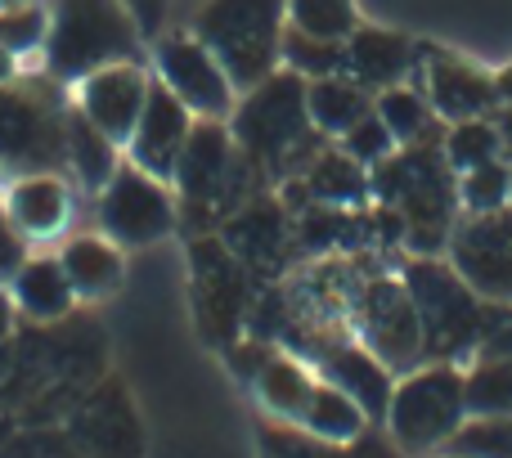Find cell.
Segmentation results:
<instances>
[{"label": "cell", "instance_id": "6da1fadb", "mask_svg": "<svg viewBox=\"0 0 512 458\" xmlns=\"http://www.w3.org/2000/svg\"><path fill=\"white\" fill-rule=\"evenodd\" d=\"M234 144L265 171L270 180H288L315 162L328 135L315 131L306 108V77L292 68H274L265 81L243 90L230 113Z\"/></svg>", "mask_w": 512, "mask_h": 458}, {"label": "cell", "instance_id": "7a4b0ae2", "mask_svg": "<svg viewBox=\"0 0 512 458\" xmlns=\"http://www.w3.org/2000/svg\"><path fill=\"white\" fill-rule=\"evenodd\" d=\"M373 203H387L405 216V247L414 256L445 252L459 221V171L441 144H409L369 167Z\"/></svg>", "mask_w": 512, "mask_h": 458}, {"label": "cell", "instance_id": "3957f363", "mask_svg": "<svg viewBox=\"0 0 512 458\" xmlns=\"http://www.w3.org/2000/svg\"><path fill=\"white\" fill-rule=\"evenodd\" d=\"M409 297L418 306V324H423V360H472L490 333L504 324L512 306H495V301L477 297L463 283V274L450 261L436 256H414L400 270Z\"/></svg>", "mask_w": 512, "mask_h": 458}, {"label": "cell", "instance_id": "277c9868", "mask_svg": "<svg viewBox=\"0 0 512 458\" xmlns=\"http://www.w3.org/2000/svg\"><path fill=\"white\" fill-rule=\"evenodd\" d=\"M283 27L288 0H207L194 18V36L239 90H252L283 63Z\"/></svg>", "mask_w": 512, "mask_h": 458}, {"label": "cell", "instance_id": "5b68a950", "mask_svg": "<svg viewBox=\"0 0 512 458\" xmlns=\"http://www.w3.org/2000/svg\"><path fill=\"white\" fill-rule=\"evenodd\" d=\"M468 423V369L454 360H423L414 373L396 378L387 405V436L405 454L445 450L459 427Z\"/></svg>", "mask_w": 512, "mask_h": 458}, {"label": "cell", "instance_id": "8992f818", "mask_svg": "<svg viewBox=\"0 0 512 458\" xmlns=\"http://www.w3.org/2000/svg\"><path fill=\"white\" fill-rule=\"evenodd\" d=\"M140 36L122 0H59L45 32V63L54 81H81L104 63L135 59Z\"/></svg>", "mask_w": 512, "mask_h": 458}, {"label": "cell", "instance_id": "52a82bcc", "mask_svg": "<svg viewBox=\"0 0 512 458\" xmlns=\"http://www.w3.org/2000/svg\"><path fill=\"white\" fill-rule=\"evenodd\" d=\"M252 270L225 247L221 234H194L189 243V297H194V319L207 346H230L248 333V315L256 301Z\"/></svg>", "mask_w": 512, "mask_h": 458}, {"label": "cell", "instance_id": "ba28073f", "mask_svg": "<svg viewBox=\"0 0 512 458\" xmlns=\"http://www.w3.org/2000/svg\"><path fill=\"white\" fill-rule=\"evenodd\" d=\"M68 108L54 104V86H0V176L68 167L63 158Z\"/></svg>", "mask_w": 512, "mask_h": 458}, {"label": "cell", "instance_id": "9c48e42d", "mask_svg": "<svg viewBox=\"0 0 512 458\" xmlns=\"http://www.w3.org/2000/svg\"><path fill=\"white\" fill-rule=\"evenodd\" d=\"M351 328L382 364L414 369L423 364V324L400 274H369L351 297Z\"/></svg>", "mask_w": 512, "mask_h": 458}, {"label": "cell", "instance_id": "30bf717a", "mask_svg": "<svg viewBox=\"0 0 512 458\" xmlns=\"http://www.w3.org/2000/svg\"><path fill=\"white\" fill-rule=\"evenodd\" d=\"M99 229L117 247H149L180 229L171 185L122 158L104 189H99Z\"/></svg>", "mask_w": 512, "mask_h": 458}, {"label": "cell", "instance_id": "8fae6325", "mask_svg": "<svg viewBox=\"0 0 512 458\" xmlns=\"http://www.w3.org/2000/svg\"><path fill=\"white\" fill-rule=\"evenodd\" d=\"M445 261L463 274L477 297L512 306V207L454 221V234L445 243Z\"/></svg>", "mask_w": 512, "mask_h": 458}, {"label": "cell", "instance_id": "7c38bea8", "mask_svg": "<svg viewBox=\"0 0 512 458\" xmlns=\"http://www.w3.org/2000/svg\"><path fill=\"white\" fill-rule=\"evenodd\" d=\"M63 432L90 458H144V423L117 373H99L90 382L63 418Z\"/></svg>", "mask_w": 512, "mask_h": 458}, {"label": "cell", "instance_id": "4fadbf2b", "mask_svg": "<svg viewBox=\"0 0 512 458\" xmlns=\"http://www.w3.org/2000/svg\"><path fill=\"white\" fill-rule=\"evenodd\" d=\"M158 81L189 108L194 117H225L230 122L234 104H239V86L230 72L221 68L212 50L198 41L194 32H171L158 41Z\"/></svg>", "mask_w": 512, "mask_h": 458}, {"label": "cell", "instance_id": "5bb4252c", "mask_svg": "<svg viewBox=\"0 0 512 458\" xmlns=\"http://www.w3.org/2000/svg\"><path fill=\"white\" fill-rule=\"evenodd\" d=\"M310 360H315L319 378L342 387L355 405L369 414L373 427H382L391 405V391H396V369L382 364L360 337H319V342L306 346Z\"/></svg>", "mask_w": 512, "mask_h": 458}, {"label": "cell", "instance_id": "9a60e30c", "mask_svg": "<svg viewBox=\"0 0 512 458\" xmlns=\"http://www.w3.org/2000/svg\"><path fill=\"white\" fill-rule=\"evenodd\" d=\"M418 86L427 90L436 117L441 122H468V117H490L499 108L495 95V77L481 72L477 63L459 59L450 50L436 45H418V68H414Z\"/></svg>", "mask_w": 512, "mask_h": 458}, {"label": "cell", "instance_id": "2e32d148", "mask_svg": "<svg viewBox=\"0 0 512 458\" xmlns=\"http://www.w3.org/2000/svg\"><path fill=\"white\" fill-rule=\"evenodd\" d=\"M216 234L225 238L234 256L252 270V279L279 274L297 247H292V212L283 207V198L274 194H252L234 216H225Z\"/></svg>", "mask_w": 512, "mask_h": 458}, {"label": "cell", "instance_id": "e0dca14e", "mask_svg": "<svg viewBox=\"0 0 512 458\" xmlns=\"http://www.w3.org/2000/svg\"><path fill=\"white\" fill-rule=\"evenodd\" d=\"M149 86H153V77L135 59L104 63V68L86 72V77L77 81V108L108 140H117L126 149V140H131L135 122H140V113H144Z\"/></svg>", "mask_w": 512, "mask_h": 458}, {"label": "cell", "instance_id": "ac0fdd59", "mask_svg": "<svg viewBox=\"0 0 512 458\" xmlns=\"http://www.w3.org/2000/svg\"><path fill=\"white\" fill-rule=\"evenodd\" d=\"M189 131H194V113L153 77L149 99H144V113H140V122H135V131H131V140H126L122 153H126V162H135V167H144L149 176H158L171 185Z\"/></svg>", "mask_w": 512, "mask_h": 458}, {"label": "cell", "instance_id": "d6986e66", "mask_svg": "<svg viewBox=\"0 0 512 458\" xmlns=\"http://www.w3.org/2000/svg\"><path fill=\"white\" fill-rule=\"evenodd\" d=\"M72 216V194L59 171H23L5 189V221L18 238H54Z\"/></svg>", "mask_w": 512, "mask_h": 458}, {"label": "cell", "instance_id": "ffe728a7", "mask_svg": "<svg viewBox=\"0 0 512 458\" xmlns=\"http://www.w3.org/2000/svg\"><path fill=\"white\" fill-rule=\"evenodd\" d=\"M414 68H418V41H409L405 32L355 23V32L346 36V77H355L369 95L400 86L405 77H414Z\"/></svg>", "mask_w": 512, "mask_h": 458}, {"label": "cell", "instance_id": "44dd1931", "mask_svg": "<svg viewBox=\"0 0 512 458\" xmlns=\"http://www.w3.org/2000/svg\"><path fill=\"white\" fill-rule=\"evenodd\" d=\"M9 301L32 324H63L72 315L77 292H72L59 256H23V265L9 274Z\"/></svg>", "mask_w": 512, "mask_h": 458}, {"label": "cell", "instance_id": "7402d4cb", "mask_svg": "<svg viewBox=\"0 0 512 458\" xmlns=\"http://www.w3.org/2000/svg\"><path fill=\"white\" fill-rule=\"evenodd\" d=\"M59 265L68 274L72 292L77 301H104L122 288L126 279V261H122V247L113 243L108 234H77L63 243Z\"/></svg>", "mask_w": 512, "mask_h": 458}, {"label": "cell", "instance_id": "603a6c76", "mask_svg": "<svg viewBox=\"0 0 512 458\" xmlns=\"http://www.w3.org/2000/svg\"><path fill=\"white\" fill-rule=\"evenodd\" d=\"M301 185H306L310 203H328V207H369L373 203V185H369V167L351 158L346 149H324L315 153L306 171H301Z\"/></svg>", "mask_w": 512, "mask_h": 458}, {"label": "cell", "instance_id": "cb8c5ba5", "mask_svg": "<svg viewBox=\"0 0 512 458\" xmlns=\"http://www.w3.org/2000/svg\"><path fill=\"white\" fill-rule=\"evenodd\" d=\"M63 158H68L72 176H77L90 194H99V189L113 180V171L122 167L126 153H122V144L108 140V135L99 131L77 104H72L68 122H63Z\"/></svg>", "mask_w": 512, "mask_h": 458}, {"label": "cell", "instance_id": "d4e9b609", "mask_svg": "<svg viewBox=\"0 0 512 458\" xmlns=\"http://www.w3.org/2000/svg\"><path fill=\"white\" fill-rule=\"evenodd\" d=\"M373 113L387 122V131L396 135L400 149H409V144H445V126L436 117L432 99H427L423 86H409V81H400V86H387L373 95Z\"/></svg>", "mask_w": 512, "mask_h": 458}, {"label": "cell", "instance_id": "484cf974", "mask_svg": "<svg viewBox=\"0 0 512 458\" xmlns=\"http://www.w3.org/2000/svg\"><path fill=\"white\" fill-rule=\"evenodd\" d=\"M315 382H319V373H310V364L301 360L297 351H283V346H279V351H274V360L256 373L252 391H256V400H261V405L279 418V423H301Z\"/></svg>", "mask_w": 512, "mask_h": 458}, {"label": "cell", "instance_id": "4316f807", "mask_svg": "<svg viewBox=\"0 0 512 458\" xmlns=\"http://www.w3.org/2000/svg\"><path fill=\"white\" fill-rule=\"evenodd\" d=\"M306 108H310V122H315L319 135L342 140L364 113H373V95L355 77L337 72V77L306 81Z\"/></svg>", "mask_w": 512, "mask_h": 458}, {"label": "cell", "instance_id": "83f0119b", "mask_svg": "<svg viewBox=\"0 0 512 458\" xmlns=\"http://www.w3.org/2000/svg\"><path fill=\"white\" fill-rule=\"evenodd\" d=\"M297 427H306V432L319 436V441L351 445L355 436H360L364 427H373V423H369V414H364V409L355 405V400L346 396L342 387H333V382L319 378L315 391H310V405H306V414H301Z\"/></svg>", "mask_w": 512, "mask_h": 458}, {"label": "cell", "instance_id": "f1b7e54d", "mask_svg": "<svg viewBox=\"0 0 512 458\" xmlns=\"http://www.w3.org/2000/svg\"><path fill=\"white\" fill-rule=\"evenodd\" d=\"M283 68L301 72L306 81L337 77V72H346V41L301 32V27L288 23V27H283Z\"/></svg>", "mask_w": 512, "mask_h": 458}, {"label": "cell", "instance_id": "f546056e", "mask_svg": "<svg viewBox=\"0 0 512 458\" xmlns=\"http://www.w3.org/2000/svg\"><path fill=\"white\" fill-rule=\"evenodd\" d=\"M512 414V355H477L468 369V418Z\"/></svg>", "mask_w": 512, "mask_h": 458}, {"label": "cell", "instance_id": "4dcf8cb0", "mask_svg": "<svg viewBox=\"0 0 512 458\" xmlns=\"http://www.w3.org/2000/svg\"><path fill=\"white\" fill-rule=\"evenodd\" d=\"M445 158H450L454 171H472L481 162L504 158L499 153V126L495 117H468V122H450L445 126Z\"/></svg>", "mask_w": 512, "mask_h": 458}, {"label": "cell", "instance_id": "1f68e13d", "mask_svg": "<svg viewBox=\"0 0 512 458\" xmlns=\"http://www.w3.org/2000/svg\"><path fill=\"white\" fill-rule=\"evenodd\" d=\"M508 180H512V167L504 158L481 162V167H472V171H459V212L481 216V212L508 207Z\"/></svg>", "mask_w": 512, "mask_h": 458}, {"label": "cell", "instance_id": "d6a6232c", "mask_svg": "<svg viewBox=\"0 0 512 458\" xmlns=\"http://www.w3.org/2000/svg\"><path fill=\"white\" fill-rule=\"evenodd\" d=\"M445 454L463 458H512V414L468 418L459 432L445 441Z\"/></svg>", "mask_w": 512, "mask_h": 458}, {"label": "cell", "instance_id": "836d02e7", "mask_svg": "<svg viewBox=\"0 0 512 458\" xmlns=\"http://www.w3.org/2000/svg\"><path fill=\"white\" fill-rule=\"evenodd\" d=\"M288 23L301 32L346 41L360 18H355V0H288Z\"/></svg>", "mask_w": 512, "mask_h": 458}, {"label": "cell", "instance_id": "e575fe53", "mask_svg": "<svg viewBox=\"0 0 512 458\" xmlns=\"http://www.w3.org/2000/svg\"><path fill=\"white\" fill-rule=\"evenodd\" d=\"M261 458H346V445L319 441L297 423H265L261 427Z\"/></svg>", "mask_w": 512, "mask_h": 458}, {"label": "cell", "instance_id": "d590c367", "mask_svg": "<svg viewBox=\"0 0 512 458\" xmlns=\"http://www.w3.org/2000/svg\"><path fill=\"white\" fill-rule=\"evenodd\" d=\"M45 32H50V14L41 5H18V9H0V45L9 54H32L45 50Z\"/></svg>", "mask_w": 512, "mask_h": 458}, {"label": "cell", "instance_id": "8d00e7d4", "mask_svg": "<svg viewBox=\"0 0 512 458\" xmlns=\"http://www.w3.org/2000/svg\"><path fill=\"white\" fill-rule=\"evenodd\" d=\"M337 144H342V149L351 153V158L360 162V167H378V162L387 158V153H396V149H400L396 135L387 131V122H382L378 113H364L360 122H355Z\"/></svg>", "mask_w": 512, "mask_h": 458}, {"label": "cell", "instance_id": "74e56055", "mask_svg": "<svg viewBox=\"0 0 512 458\" xmlns=\"http://www.w3.org/2000/svg\"><path fill=\"white\" fill-rule=\"evenodd\" d=\"M274 351H279V342H270V337H239V342H230L225 346V360H230V369L239 373L243 382H256V373L265 369V364L274 360Z\"/></svg>", "mask_w": 512, "mask_h": 458}, {"label": "cell", "instance_id": "f35d334b", "mask_svg": "<svg viewBox=\"0 0 512 458\" xmlns=\"http://www.w3.org/2000/svg\"><path fill=\"white\" fill-rule=\"evenodd\" d=\"M346 458H409V454L391 441L387 427H364V432L346 445Z\"/></svg>", "mask_w": 512, "mask_h": 458}, {"label": "cell", "instance_id": "ab89813d", "mask_svg": "<svg viewBox=\"0 0 512 458\" xmlns=\"http://www.w3.org/2000/svg\"><path fill=\"white\" fill-rule=\"evenodd\" d=\"M18 265H23V243H18V234L5 225V216H0V279H9Z\"/></svg>", "mask_w": 512, "mask_h": 458}, {"label": "cell", "instance_id": "60d3db41", "mask_svg": "<svg viewBox=\"0 0 512 458\" xmlns=\"http://www.w3.org/2000/svg\"><path fill=\"white\" fill-rule=\"evenodd\" d=\"M477 355H512V310L504 315V324L495 328V333L486 337V342H481V351ZM477 355H472V360H477Z\"/></svg>", "mask_w": 512, "mask_h": 458}, {"label": "cell", "instance_id": "b9f144b4", "mask_svg": "<svg viewBox=\"0 0 512 458\" xmlns=\"http://www.w3.org/2000/svg\"><path fill=\"white\" fill-rule=\"evenodd\" d=\"M490 117H495V126H499V153H504V162L512 167V108L499 104Z\"/></svg>", "mask_w": 512, "mask_h": 458}, {"label": "cell", "instance_id": "7bdbcfd3", "mask_svg": "<svg viewBox=\"0 0 512 458\" xmlns=\"http://www.w3.org/2000/svg\"><path fill=\"white\" fill-rule=\"evenodd\" d=\"M495 95H499V104L512 108V63H508L504 72H495Z\"/></svg>", "mask_w": 512, "mask_h": 458}, {"label": "cell", "instance_id": "ee69618b", "mask_svg": "<svg viewBox=\"0 0 512 458\" xmlns=\"http://www.w3.org/2000/svg\"><path fill=\"white\" fill-rule=\"evenodd\" d=\"M5 81H14V54L0 45V86H5Z\"/></svg>", "mask_w": 512, "mask_h": 458}, {"label": "cell", "instance_id": "f6af8a7d", "mask_svg": "<svg viewBox=\"0 0 512 458\" xmlns=\"http://www.w3.org/2000/svg\"><path fill=\"white\" fill-rule=\"evenodd\" d=\"M18 5H32V0H0V9H18Z\"/></svg>", "mask_w": 512, "mask_h": 458}, {"label": "cell", "instance_id": "bcb514c9", "mask_svg": "<svg viewBox=\"0 0 512 458\" xmlns=\"http://www.w3.org/2000/svg\"><path fill=\"white\" fill-rule=\"evenodd\" d=\"M5 436H9V418L0 414V445H5Z\"/></svg>", "mask_w": 512, "mask_h": 458}, {"label": "cell", "instance_id": "7dc6e473", "mask_svg": "<svg viewBox=\"0 0 512 458\" xmlns=\"http://www.w3.org/2000/svg\"><path fill=\"white\" fill-rule=\"evenodd\" d=\"M508 207H512V180H508Z\"/></svg>", "mask_w": 512, "mask_h": 458}, {"label": "cell", "instance_id": "c3c4849f", "mask_svg": "<svg viewBox=\"0 0 512 458\" xmlns=\"http://www.w3.org/2000/svg\"><path fill=\"white\" fill-rule=\"evenodd\" d=\"M445 458H463V454H445Z\"/></svg>", "mask_w": 512, "mask_h": 458}]
</instances>
